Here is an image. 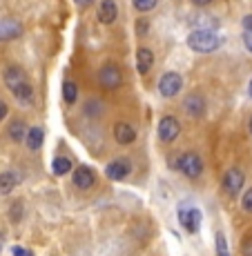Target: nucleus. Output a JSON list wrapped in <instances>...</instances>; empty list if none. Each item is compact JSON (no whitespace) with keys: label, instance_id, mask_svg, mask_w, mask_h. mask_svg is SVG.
Returning <instances> with one entry per match:
<instances>
[{"label":"nucleus","instance_id":"obj_1","mask_svg":"<svg viewBox=\"0 0 252 256\" xmlns=\"http://www.w3.org/2000/svg\"><path fill=\"white\" fill-rule=\"evenodd\" d=\"M5 85H7V90L12 92L18 100L29 102L34 98V87H32V82H29L27 74H25L21 67L9 65L7 70H5Z\"/></svg>","mask_w":252,"mask_h":256},{"label":"nucleus","instance_id":"obj_2","mask_svg":"<svg viewBox=\"0 0 252 256\" xmlns=\"http://www.w3.org/2000/svg\"><path fill=\"white\" fill-rule=\"evenodd\" d=\"M187 47L199 54H210L221 47V38L216 36L214 32H199V29H196V32H192L190 36H187Z\"/></svg>","mask_w":252,"mask_h":256},{"label":"nucleus","instance_id":"obj_3","mask_svg":"<svg viewBox=\"0 0 252 256\" xmlns=\"http://www.w3.org/2000/svg\"><path fill=\"white\" fill-rule=\"evenodd\" d=\"M176 167H179V172L185 174L187 178H199L201 172H203V160H201V156L194 154V152H185V154L179 156Z\"/></svg>","mask_w":252,"mask_h":256},{"label":"nucleus","instance_id":"obj_4","mask_svg":"<svg viewBox=\"0 0 252 256\" xmlns=\"http://www.w3.org/2000/svg\"><path fill=\"white\" fill-rule=\"evenodd\" d=\"M98 82H101L103 90H118L123 85V74L114 62H105L98 70Z\"/></svg>","mask_w":252,"mask_h":256},{"label":"nucleus","instance_id":"obj_5","mask_svg":"<svg viewBox=\"0 0 252 256\" xmlns=\"http://www.w3.org/2000/svg\"><path fill=\"white\" fill-rule=\"evenodd\" d=\"M181 87H183V78L176 72L163 74L159 80V92H161V96H165V98H174L176 94L181 92Z\"/></svg>","mask_w":252,"mask_h":256},{"label":"nucleus","instance_id":"obj_6","mask_svg":"<svg viewBox=\"0 0 252 256\" xmlns=\"http://www.w3.org/2000/svg\"><path fill=\"white\" fill-rule=\"evenodd\" d=\"M181 134V122L174 116H163L159 122V138L163 142H172L176 140Z\"/></svg>","mask_w":252,"mask_h":256},{"label":"nucleus","instance_id":"obj_7","mask_svg":"<svg viewBox=\"0 0 252 256\" xmlns=\"http://www.w3.org/2000/svg\"><path fill=\"white\" fill-rule=\"evenodd\" d=\"M243 183H245L243 172L236 170V167H232V170H228L225 176H223V192L228 196H236L241 190H243Z\"/></svg>","mask_w":252,"mask_h":256},{"label":"nucleus","instance_id":"obj_8","mask_svg":"<svg viewBox=\"0 0 252 256\" xmlns=\"http://www.w3.org/2000/svg\"><path fill=\"white\" fill-rule=\"evenodd\" d=\"M179 223L183 225L190 234L199 232V225H201V212L196 208H190V205H183L179 208Z\"/></svg>","mask_w":252,"mask_h":256},{"label":"nucleus","instance_id":"obj_9","mask_svg":"<svg viewBox=\"0 0 252 256\" xmlns=\"http://www.w3.org/2000/svg\"><path fill=\"white\" fill-rule=\"evenodd\" d=\"M130 170H132V167H130L127 160L118 158V160H112V163L105 167V174H107V178H110V180H123V178H127Z\"/></svg>","mask_w":252,"mask_h":256},{"label":"nucleus","instance_id":"obj_10","mask_svg":"<svg viewBox=\"0 0 252 256\" xmlns=\"http://www.w3.org/2000/svg\"><path fill=\"white\" fill-rule=\"evenodd\" d=\"M118 16V4L114 0H101V7H98V22L101 24H112Z\"/></svg>","mask_w":252,"mask_h":256},{"label":"nucleus","instance_id":"obj_11","mask_svg":"<svg viewBox=\"0 0 252 256\" xmlns=\"http://www.w3.org/2000/svg\"><path fill=\"white\" fill-rule=\"evenodd\" d=\"M114 138L118 145H132L136 140V130L127 122H116L114 125Z\"/></svg>","mask_w":252,"mask_h":256},{"label":"nucleus","instance_id":"obj_12","mask_svg":"<svg viewBox=\"0 0 252 256\" xmlns=\"http://www.w3.org/2000/svg\"><path fill=\"white\" fill-rule=\"evenodd\" d=\"M94 183H96V176H94V170H90V167L83 165L74 172V185H76L78 190H90Z\"/></svg>","mask_w":252,"mask_h":256},{"label":"nucleus","instance_id":"obj_13","mask_svg":"<svg viewBox=\"0 0 252 256\" xmlns=\"http://www.w3.org/2000/svg\"><path fill=\"white\" fill-rule=\"evenodd\" d=\"M183 107H185V112H187V114H190L192 118L203 116V112H205V102H203V98L196 96V94H192V96H187V98H185Z\"/></svg>","mask_w":252,"mask_h":256},{"label":"nucleus","instance_id":"obj_14","mask_svg":"<svg viewBox=\"0 0 252 256\" xmlns=\"http://www.w3.org/2000/svg\"><path fill=\"white\" fill-rule=\"evenodd\" d=\"M21 32H23V27H21V22H16V20H3L0 22V40L3 42L18 38Z\"/></svg>","mask_w":252,"mask_h":256},{"label":"nucleus","instance_id":"obj_15","mask_svg":"<svg viewBox=\"0 0 252 256\" xmlns=\"http://www.w3.org/2000/svg\"><path fill=\"white\" fill-rule=\"evenodd\" d=\"M152 65H154V54H152L147 47H141L136 52V67H138V72L147 74L152 70Z\"/></svg>","mask_w":252,"mask_h":256},{"label":"nucleus","instance_id":"obj_16","mask_svg":"<svg viewBox=\"0 0 252 256\" xmlns=\"http://www.w3.org/2000/svg\"><path fill=\"white\" fill-rule=\"evenodd\" d=\"M43 138H45V132H43L41 127H32V130H27V136H25L27 147H29V150H34V152L43 145Z\"/></svg>","mask_w":252,"mask_h":256},{"label":"nucleus","instance_id":"obj_17","mask_svg":"<svg viewBox=\"0 0 252 256\" xmlns=\"http://www.w3.org/2000/svg\"><path fill=\"white\" fill-rule=\"evenodd\" d=\"M7 136L14 142L25 140V136H27V127H25V122L23 120H14L12 125H9V130H7Z\"/></svg>","mask_w":252,"mask_h":256},{"label":"nucleus","instance_id":"obj_18","mask_svg":"<svg viewBox=\"0 0 252 256\" xmlns=\"http://www.w3.org/2000/svg\"><path fill=\"white\" fill-rule=\"evenodd\" d=\"M16 174L14 172H3L0 174V194H9V192L16 187Z\"/></svg>","mask_w":252,"mask_h":256},{"label":"nucleus","instance_id":"obj_19","mask_svg":"<svg viewBox=\"0 0 252 256\" xmlns=\"http://www.w3.org/2000/svg\"><path fill=\"white\" fill-rule=\"evenodd\" d=\"M76 96H78L76 82H74V80H65V82H63V100H65L67 105H72V102L76 100Z\"/></svg>","mask_w":252,"mask_h":256},{"label":"nucleus","instance_id":"obj_20","mask_svg":"<svg viewBox=\"0 0 252 256\" xmlns=\"http://www.w3.org/2000/svg\"><path fill=\"white\" fill-rule=\"evenodd\" d=\"M52 170H54V174L56 176H65L67 172H72V163H69L67 158H63V156H58V158H54Z\"/></svg>","mask_w":252,"mask_h":256},{"label":"nucleus","instance_id":"obj_21","mask_svg":"<svg viewBox=\"0 0 252 256\" xmlns=\"http://www.w3.org/2000/svg\"><path fill=\"white\" fill-rule=\"evenodd\" d=\"M216 256H230V252H228V240H225L223 232H216Z\"/></svg>","mask_w":252,"mask_h":256},{"label":"nucleus","instance_id":"obj_22","mask_svg":"<svg viewBox=\"0 0 252 256\" xmlns=\"http://www.w3.org/2000/svg\"><path fill=\"white\" fill-rule=\"evenodd\" d=\"M132 2H134L136 12H150V9L156 7V2H159V0H132Z\"/></svg>","mask_w":252,"mask_h":256},{"label":"nucleus","instance_id":"obj_23","mask_svg":"<svg viewBox=\"0 0 252 256\" xmlns=\"http://www.w3.org/2000/svg\"><path fill=\"white\" fill-rule=\"evenodd\" d=\"M243 210L252 214V190H248V192L243 194Z\"/></svg>","mask_w":252,"mask_h":256},{"label":"nucleus","instance_id":"obj_24","mask_svg":"<svg viewBox=\"0 0 252 256\" xmlns=\"http://www.w3.org/2000/svg\"><path fill=\"white\" fill-rule=\"evenodd\" d=\"M21 216H23V205H21V203L12 205V218H14V220H18Z\"/></svg>","mask_w":252,"mask_h":256},{"label":"nucleus","instance_id":"obj_25","mask_svg":"<svg viewBox=\"0 0 252 256\" xmlns=\"http://www.w3.org/2000/svg\"><path fill=\"white\" fill-rule=\"evenodd\" d=\"M12 254H14V256H34L32 252H29V250H25V248H14Z\"/></svg>","mask_w":252,"mask_h":256},{"label":"nucleus","instance_id":"obj_26","mask_svg":"<svg viewBox=\"0 0 252 256\" xmlns=\"http://www.w3.org/2000/svg\"><path fill=\"white\" fill-rule=\"evenodd\" d=\"M243 256H252V238H248L243 243Z\"/></svg>","mask_w":252,"mask_h":256},{"label":"nucleus","instance_id":"obj_27","mask_svg":"<svg viewBox=\"0 0 252 256\" xmlns=\"http://www.w3.org/2000/svg\"><path fill=\"white\" fill-rule=\"evenodd\" d=\"M243 29H245L248 34H252V16H245V18H243Z\"/></svg>","mask_w":252,"mask_h":256},{"label":"nucleus","instance_id":"obj_28","mask_svg":"<svg viewBox=\"0 0 252 256\" xmlns=\"http://www.w3.org/2000/svg\"><path fill=\"white\" fill-rule=\"evenodd\" d=\"M243 42H245V47L252 52V34H248V32H243Z\"/></svg>","mask_w":252,"mask_h":256},{"label":"nucleus","instance_id":"obj_29","mask_svg":"<svg viewBox=\"0 0 252 256\" xmlns=\"http://www.w3.org/2000/svg\"><path fill=\"white\" fill-rule=\"evenodd\" d=\"M136 27H138V29H136V32H138V34H141V36H143V34H147V22L138 20V22H136Z\"/></svg>","mask_w":252,"mask_h":256},{"label":"nucleus","instance_id":"obj_30","mask_svg":"<svg viewBox=\"0 0 252 256\" xmlns=\"http://www.w3.org/2000/svg\"><path fill=\"white\" fill-rule=\"evenodd\" d=\"M7 112H9V110H7V102L0 100V120H3V118L7 116Z\"/></svg>","mask_w":252,"mask_h":256},{"label":"nucleus","instance_id":"obj_31","mask_svg":"<svg viewBox=\"0 0 252 256\" xmlns=\"http://www.w3.org/2000/svg\"><path fill=\"white\" fill-rule=\"evenodd\" d=\"M192 2H194L196 7H205V4H210L212 0H192Z\"/></svg>","mask_w":252,"mask_h":256},{"label":"nucleus","instance_id":"obj_32","mask_svg":"<svg viewBox=\"0 0 252 256\" xmlns=\"http://www.w3.org/2000/svg\"><path fill=\"white\" fill-rule=\"evenodd\" d=\"M74 2H76V4H78V7H87V4H90V2H92V0H74Z\"/></svg>","mask_w":252,"mask_h":256},{"label":"nucleus","instance_id":"obj_33","mask_svg":"<svg viewBox=\"0 0 252 256\" xmlns=\"http://www.w3.org/2000/svg\"><path fill=\"white\" fill-rule=\"evenodd\" d=\"M248 94H250V98H252V80H250V87H248Z\"/></svg>","mask_w":252,"mask_h":256},{"label":"nucleus","instance_id":"obj_34","mask_svg":"<svg viewBox=\"0 0 252 256\" xmlns=\"http://www.w3.org/2000/svg\"><path fill=\"white\" fill-rule=\"evenodd\" d=\"M250 134H252V118H250Z\"/></svg>","mask_w":252,"mask_h":256},{"label":"nucleus","instance_id":"obj_35","mask_svg":"<svg viewBox=\"0 0 252 256\" xmlns=\"http://www.w3.org/2000/svg\"><path fill=\"white\" fill-rule=\"evenodd\" d=\"M0 248H3V243H0Z\"/></svg>","mask_w":252,"mask_h":256}]
</instances>
